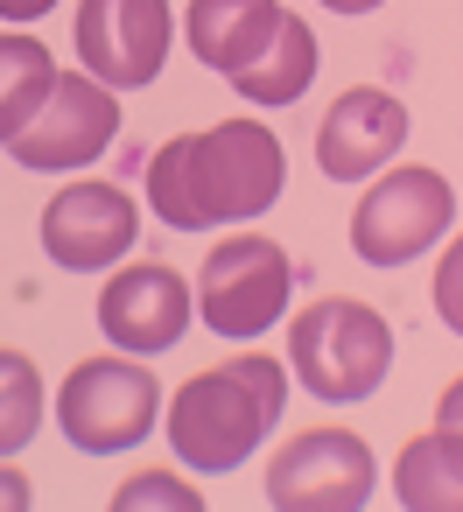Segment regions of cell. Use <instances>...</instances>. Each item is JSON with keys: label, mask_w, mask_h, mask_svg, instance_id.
<instances>
[{"label": "cell", "mask_w": 463, "mask_h": 512, "mask_svg": "<svg viewBox=\"0 0 463 512\" xmlns=\"http://www.w3.org/2000/svg\"><path fill=\"white\" fill-rule=\"evenodd\" d=\"M29 505V477L15 463H0V512H22Z\"/></svg>", "instance_id": "obj_20"}, {"label": "cell", "mask_w": 463, "mask_h": 512, "mask_svg": "<svg viewBox=\"0 0 463 512\" xmlns=\"http://www.w3.org/2000/svg\"><path fill=\"white\" fill-rule=\"evenodd\" d=\"M281 29V0H190L183 36L197 50V64H211L218 78H239Z\"/></svg>", "instance_id": "obj_13"}, {"label": "cell", "mask_w": 463, "mask_h": 512, "mask_svg": "<svg viewBox=\"0 0 463 512\" xmlns=\"http://www.w3.org/2000/svg\"><path fill=\"white\" fill-rule=\"evenodd\" d=\"M141 239V218H134V197L113 190V183H64L43 211V253L64 267V274H99L113 267L127 246Z\"/></svg>", "instance_id": "obj_10"}, {"label": "cell", "mask_w": 463, "mask_h": 512, "mask_svg": "<svg viewBox=\"0 0 463 512\" xmlns=\"http://www.w3.org/2000/svg\"><path fill=\"white\" fill-rule=\"evenodd\" d=\"M155 414H162V386H155V372L134 365V358H120V351H113V358H85V365H71L64 393H57V428H64V442L85 449V456L141 449L148 428H155Z\"/></svg>", "instance_id": "obj_4"}, {"label": "cell", "mask_w": 463, "mask_h": 512, "mask_svg": "<svg viewBox=\"0 0 463 512\" xmlns=\"http://www.w3.org/2000/svg\"><path fill=\"white\" fill-rule=\"evenodd\" d=\"M435 316L463 337V232H456V246L442 253V267H435Z\"/></svg>", "instance_id": "obj_19"}, {"label": "cell", "mask_w": 463, "mask_h": 512, "mask_svg": "<svg viewBox=\"0 0 463 512\" xmlns=\"http://www.w3.org/2000/svg\"><path fill=\"white\" fill-rule=\"evenodd\" d=\"M281 407H288V365L267 351H239V358L197 372L190 386H176L169 449L190 470H239L274 435Z\"/></svg>", "instance_id": "obj_2"}, {"label": "cell", "mask_w": 463, "mask_h": 512, "mask_svg": "<svg viewBox=\"0 0 463 512\" xmlns=\"http://www.w3.org/2000/svg\"><path fill=\"white\" fill-rule=\"evenodd\" d=\"M393 491H400V505H414V512H463V435H456V428L414 435V442L400 449Z\"/></svg>", "instance_id": "obj_14"}, {"label": "cell", "mask_w": 463, "mask_h": 512, "mask_svg": "<svg viewBox=\"0 0 463 512\" xmlns=\"http://www.w3.org/2000/svg\"><path fill=\"white\" fill-rule=\"evenodd\" d=\"M57 57L36 43V36H0V148H8L36 113L43 99L57 92Z\"/></svg>", "instance_id": "obj_16"}, {"label": "cell", "mask_w": 463, "mask_h": 512, "mask_svg": "<svg viewBox=\"0 0 463 512\" xmlns=\"http://www.w3.org/2000/svg\"><path fill=\"white\" fill-rule=\"evenodd\" d=\"M50 8H57V0H0V22H36Z\"/></svg>", "instance_id": "obj_22"}, {"label": "cell", "mask_w": 463, "mask_h": 512, "mask_svg": "<svg viewBox=\"0 0 463 512\" xmlns=\"http://www.w3.org/2000/svg\"><path fill=\"white\" fill-rule=\"evenodd\" d=\"M113 505H127V512H197L204 498H197L176 470H141V477H127V484L113 491Z\"/></svg>", "instance_id": "obj_18"}, {"label": "cell", "mask_w": 463, "mask_h": 512, "mask_svg": "<svg viewBox=\"0 0 463 512\" xmlns=\"http://www.w3.org/2000/svg\"><path fill=\"white\" fill-rule=\"evenodd\" d=\"M113 134H120V99H113V85H99L92 71H85V78L64 71L57 92L43 99V113L8 141V155H15V169H92V162L113 148Z\"/></svg>", "instance_id": "obj_9"}, {"label": "cell", "mask_w": 463, "mask_h": 512, "mask_svg": "<svg viewBox=\"0 0 463 512\" xmlns=\"http://www.w3.org/2000/svg\"><path fill=\"white\" fill-rule=\"evenodd\" d=\"M456 218V190L442 169H386L351 211V253L365 267H407Z\"/></svg>", "instance_id": "obj_6"}, {"label": "cell", "mask_w": 463, "mask_h": 512, "mask_svg": "<svg viewBox=\"0 0 463 512\" xmlns=\"http://www.w3.org/2000/svg\"><path fill=\"white\" fill-rule=\"evenodd\" d=\"M435 428H456V435H463V379L442 386V400H435Z\"/></svg>", "instance_id": "obj_21"}, {"label": "cell", "mask_w": 463, "mask_h": 512, "mask_svg": "<svg viewBox=\"0 0 463 512\" xmlns=\"http://www.w3.org/2000/svg\"><path fill=\"white\" fill-rule=\"evenodd\" d=\"M43 428V372L29 351H0V463L29 449Z\"/></svg>", "instance_id": "obj_17"}, {"label": "cell", "mask_w": 463, "mask_h": 512, "mask_svg": "<svg viewBox=\"0 0 463 512\" xmlns=\"http://www.w3.org/2000/svg\"><path fill=\"white\" fill-rule=\"evenodd\" d=\"M288 288H295L288 253L267 232H232L225 246H211L197 274V316L218 337H260L288 316Z\"/></svg>", "instance_id": "obj_5"}, {"label": "cell", "mask_w": 463, "mask_h": 512, "mask_svg": "<svg viewBox=\"0 0 463 512\" xmlns=\"http://www.w3.org/2000/svg\"><path fill=\"white\" fill-rule=\"evenodd\" d=\"M309 78H316V36H309L302 15H281L274 43H267L232 85H239L253 106H295V99L309 92Z\"/></svg>", "instance_id": "obj_15"}, {"label": "cell", "mask_w": 463, "mask_h": 512, "mask_svg": "<svg viewBox=\"0 0 463 512\" xmlns=\"http://www.w3.org/2000/svg\"><path fill=\"white\" fill-rule=\"evenodd\" d=\"M281 176H288V155H281L274 127L267 120H225V127L176 134L169 148H155V162H148V204L176 232L253 225L260 211H274Z\"/></svg>", "instance_id": "obj_1"}, {"label": "cell", "mask_w": 463, "mask_h": 512, "mask_svg": "<svg viewBox=\"0 0 463 512\" xmlns=\"http://www.w3.org/2000/svg\"><path fill=\"white\" fill-rule=\"evenodd\" d=\"M176 43L169 0H78V57L99 85L141 92L162 78Z\"/></svg>", "instance_id": "obj_7"}, {"label": "cell", "mask_w": 463, "mask_h": 512, "mask_svg": "<svg viewBox=\"0 0 463 512\" xmlns=\"http://www.w3.org/2000/svg\"><path fill=\"white\" fill-rule=\"evenodd\" d=\"M372 449L351 428H302L267 463V498L281 512H351L372 498Z\"/></svg>", "instance_id": "obj_8"}, {"label": "cell", "mask_w": 463, "mask_h": 512, "mask_svg": "<svg viewBox=\"0 0 463 512\" xmlns=\"http://www.w3.org/2000/svg\"><path fill=\"white\" fill-rule=\"evenodd\" d=\"M288 365H295L302 393H316V400H337V407L372 400L393 365V323L372 302L323 295L288 323Z\"/></svg>", "instance_id": "obj_3"}, {"label": "cell", "mask_w": 463, "mask_h": 512, "mask_svg": "<svg viewBox=\"0 0 463 512\" xmlns=\"http://www.w3.org/2000/svg\"><path fill=\"white\" fill-rule=\"evenodd\" d=\"M190 316H197L190 281H183L176 267H155V260L120 267V274L99 288V330H106L120 351H141V358H148V351L183 344Z\"/></svg>", "instance_id": "obj_11"}, {"label": "cell", "mask_w": 463, "mask_h": 512, "mask_svg": "<svg viewBox=\"0 0 463 512\" xmlns=\"http://www.w3.org/2000/svg\"><path fill=\"white\" fill-rule=\"evenodd\" d=\"M400 141H407V106L379 85H351V92H337V106L316 127V162L330 183H358V176L386 169L400 155Z\"/></svg>", "instance_id": "obj_12"}, {"label": "cell", "mask_w": 463, "mask_h": 512, "mask_svg": "<svg viewBox=\"0 0 463 512\" xmlns=\"http://www.w3.org/2000/svg\"><path fill=\"white\" fill-rule=\"evenodd\" d=\"M323 8H330V15H372L379 0H323Z\"/></svg>", "instance_id": "obj_23"}]
</instances>
